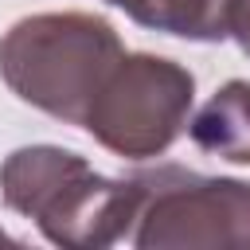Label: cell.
<instances>
[{
  "mask_svg": "<svg viewBox=\"0 0 250 250\" xmlns=\"http://www.w3.org/2000/svg\"><path fill=\"white\" fill-rule=\"evenodd\" d=\"M0 195L12 211L27 215L55 246L98 250L129 242L141 188L137 180H109L78 152L59 145L16 148L0 164Z\"/></svg>",
  "mask_w": 250,
  "mask_h": 250,
  "instance_id": "6da1fadb",
  "label": "cell"
},
{
  "mask_svg": "<svg viewBox=\"0 0 250 250\" xmlns=\"http://www.w3.org/2000/svg\"><path fill=\"white\" fill-rule=\"evenodd\" d=\"M230 35H234V39H238V47L250 55V0H242V4H238L234 20H230Z\"/></svg>",
  "mask_w": 250,
  "mask_h": 250,
  "instance_id": "52a82bcc",
  "label": "cell"
},
{
  "mask_svg": "<svg viewBox=\"0 0 250 250\" xmlns=\"http://www.w3.org/2000/svg\"><path fill=\"white\" fill-rule=\"evenodd\" d=\"M113 4L152 31L219 43L230 35V20L242 0H113Z\"/></svg>",
  "mask_w": 250,
  "mask_h": 250,
  "instance_id": "8992f818",
  "label": "cell"
},
{
  "mask_svg": "<svg viewBox=\"0 0 250 250\" xmlns=\"http://www.w3.org/2000/svg\"><path fill=\"white\" fill-rule=\"evenodd\" d=\"M0 242H16V238H12V234H8V230H0Z\"/></svg>",
  "mask_w": 250,
  "mask_h": 250,
  "instance_id": "ba28073f",
  "label": "cell"
},
{
  "mask_svg": "<svg viewBox=\"0 0 250 250\" xmlns=\"http://www.w3.org/2000/svg\"><path fill=\"white\" fill-rule=\"evenodd\" d=\"M125 55L117 31L90 12H39L16 20L0 39V78L8 90L66 121L82 125L105 74Z\"/></svg>",
  "mask_w": 250,
  "mask_h": 250,
  "instance_id": "7a4b0ae2",
  "label": "cell"
},
{
  "mask_svg": "<svg viewBox=\"0 0 250 250\" xmlns=\"http://www.w3.org/2000/svg\"><path fill=\"white\" fill-rule=\"evenodd\" d=\"M141 188L129 242L141 250H242L250 246V184L199 176L176 164L133 176Z\"/></svg>",
  "mask_w": 250,
  "mask_h": 250,
  "instance_id": "3957f363",
  "label": "cell"
},
{
  "mask_svg": "<svg viewBox=\"0 0 250 250\" xmlns=\"http://www.w3.org/2000/svg\"><path fill=\"white\" fill-rule=\"evenodd\" d=\"M195 78L160 55H121L94 94L82 129L117 156L145 160L168 152L188 125Z\"/></svg>",
  "mask_w": 250,
  "mask_h": 250,
  "instance_id": "277c9868",
  "label": "cell"
},
{
  "mask_svg": "<svg viewBox=\"0 0 250 250\" xmlns=\"http://www.w3.org/2000/svg\"><path fill=\"white\" fill-rule=\"evenodd\" d=\"M188 133L195 148L230 164H250V82L230 78L219 86L188 121Z\"/></svg>",
  "mask_w": 250,
  "mask_h": 250,
  "instance_id": "5b68a950",
  "label": "cell"
},
{
  "mask_svg": "<svg viewBox=\"0 0 250 250\" xmlns=\"http://www.w3.org/2000/svg\"><path fill=\"white\" fill-rule=\"evenodd\" d=\"M109 4H113V0H109Z\"/></svg>",
  "mask_w": 250,
  "mask_h": 250,
  "instance_id": "9c48e42d",
  "label": "cell"
}]
</instances>
